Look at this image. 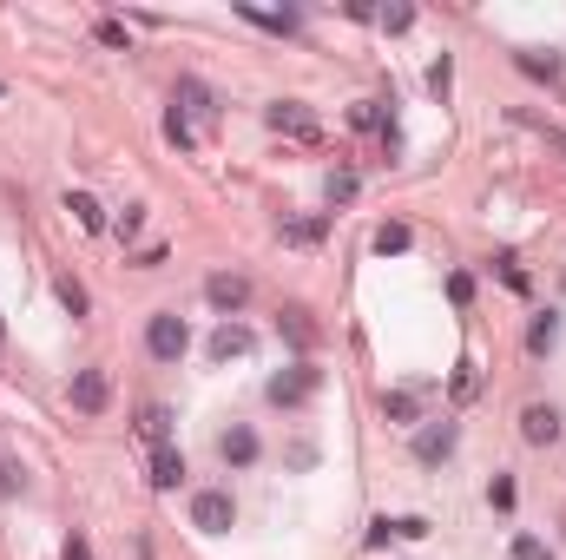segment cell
<instances>
[{
    "instance_id": "6da1fadb",
    "label": "cell",
    "mask_w": 566,
    "mask_h": 560,
    "mask_svg": "<svg viewBox=\"0 0 566 560\" xmlns=\"http://www.w3.org/2000/svg\"><path fill=\"white\" fill-rule=\"evenodd\" d=\"M231 521H237L231 488H198V495H191V528L198 534H231Z\"/></svg>"
},
{
    "instance_id": "7a4b0ae2",
    "label": "cell",
    "mask_w": 566,
    "mask_h": 560,
    "mask_svg": "<svg viewBox=\"0 0 566 560\" xmlns=\"http://www.w3.org/2000/svg\"><path fill=\"white\" fill-rule=\"evenodd\" d=\"M185 343H191V330H185V317H178V310H158V317L145 323V350H152L158 363H178V356H185Z\"/></svg>"
},
{
    "instance_id": "3957f363",
    "label": "cell",
    "mask_w": 566,
    "mask_h": 560,
    "mask_svg": "<svg viewBox=\"0 0 566 560\" xmlns=\"http://www.w3.org/2000/svg\"><path fill=\"white\" fill-rule=\"evenodd\" d=\"M172 112L185 119L191 132H205L211 119H218V93H211L205 80H178V93H172Z\"/></svg>"
},
{
    "instance_id": "277c9868",
    "label": "cell",
    "mask_w": 566,
    "mask_h": 560,
    "mask_svg": "<svg viewBox=\"0 0 566 560\" xmlns=\"http://www.w3.org/2000/svg\"><path fill=\"white\" fill-rule=\"evenodd\" d=\"M264 119H270V132H290V139H303V145H310L316 132H323V126H316V112L303 106V99H277V106H270Z\"/></svg>"
},
{
    "instance_id": "5b68a950",
    "label": "cell",
    "mask_w": 566,
    "mask_h": 560,
    "mask_svg": "<svg viewBox=\"0 0 566 560\" xmlns=\"http://www.w3.org/2000/svg\"><path fill=\"white\" fill-rule=\"evenodd\" d=\"M106 402H112L106 369H73V409H79V416H99Z\"/></svg>"
},
{
    "instance_id": "8992f818",
    "label": "cell",
    "mask_w": 566,
    "mask_h": 560,
    "mask_svg": "<svg viewBox=\"0 0 566 560\" xmlns=\"http://www.w3.org/2000/svg\"><path fill=\"white\" fill-rule=\"evenodd\" d=\"M205 297L224 310V317H237V310L251 304V277H237V271H218V277H205Z\"/></svg>"
},
{
    "instance_id": "52a82bcc",
    "label": "cell",
    "mask_w": 566,
    "mask_h": 560,
    "mask_svg": "<svg viewBox=\"0 0 566 560\" xmlns=\"http://www.w3.org/2000/svg\"><path fill=\"white\" fill-rule=\"evenodd\" d=\"M520 435H527L534 448L560 442V409H553V402H527V409H520Z\"/></svg>"
},
{
    "instance_id": "ba28073f",
    "label": "cell",
    "mask_w": 566,
    "mask_h": 560,
    "mask_svg": "<svg viewBox=\"0 0 566 560\" xmlns=\"http://www.w3.org/2000/svg\"><path fill=\"white\" fill-rule=\"evenodd\" d=\"M455 422H428V429H415V462H448L455 455Z\"/></svg>"
},
{
    "instance_id": "9c48e42d",
    "label": "cell",
    "mask_w": 566,
    "mask_h": 560,
    "mask_svg": "<svg viewBox=\"0 0 566 560\" xmlns=\"http://www.w3.org/2000/svg\"><path fill=\"white\" fill-rule=\"evenodd\" d=\"M310 389H316V369H310V363H297V369H283V376H270V402H277V409L303 402Z\"/></svg>"
},
{
    "instance_id": "30bf717a",
    "label": "cell",
    "mask_w": 566,
    "mask_h": 560,
    "mask_svg": "<svg viewBox=\"0 0 566 560\" xmlns=\"http://www.w3.org/2000/svg\"><path fill=\"white\" fill-rule=\"evenodd\" d=\"M257 448H264V442H257V429H244V422H237V429H224L218 455H224L231 468H251V462H257Z\"/></svg>"
},
{
    "instance_id": "8fae6325",
    "label": "cell",
    "mask_w": 566,
    "mask_h": 560,
    "mask_svg": "<svg viewBox=\"0 0 566 560\" xmlns=\"http://www.w3.org/2000/svg\"><path fill=\"white\" fill-rule=\"evenodd\" d=\"M323 231H330V218H316V211H303V218H283V244H297V251L323 244Z\"/></svg>"
},
{
    "instance_id": "7c38bea8",
    "label": "cell",
    "mask_w": 566,
    "mask_h": 560,
    "mask_svg": "<svg viewBox=\"0 0 566 560\" xmlns=\"http://www.w3.org/2000/svg\"><path fill=\"white\" fill-rule=\"evenodd\" d=\"M139 435L152 448H172V409H165V402H145L139 409Z\"/></svg>"
},
{
    "instance_id": "4fadbf2b",
    "label": "cell",
    "mask_w": 566,
    "mask_h": 560,
    "mask_svg": "<svg viewBox=\"0 0 566 560\" xmlns=\"http://www.w3.org/2000/svg\"><path fill=\"white\" fill-rule=\"evenodd\" d=\"M382 416L389 422H422V396H415V389H382Z\"/></svg>"
},
{
    "instance_id": "5bb4252c",
    "label": "cell",
    "mask_w": 566,
    "mask_h": 560,
    "mask_svg": "<svg viewBox=\"0 0 566 560\" xmlns=\"http://www.w3.org/2000/svg\"><path fill=\"white\" fill-rule=\"evenodd\" d=\"M244 350H251V330H244V323H218V336H211V356L224 363V356H244Z\"/></svg>"
},
{
    "instance_id": "9a60e30c",
    "label": "cell",
    "mask_w": 566,
    "mask_h": 560,
    "mask_svg": "<svg viewBox=\"0 0 566 560\" xmlns=\"http://www.w3.org/2000/svg\"><path fill=\"white\" fill-rule=\"evenodd\" d=\"M178 481H185V455H178V448H158L152 455V488H178Z\"/></svg>"
},
{
    "instance_id": "2e32d148",
    "label": "cell",
    "mask_w": 566,
    "mask_h": 560,
    "mask_svg": "<svg viewBox=\"0 0 566 560\" xmlns=\"http://www.w3.org/2000/svg\"><path fill=\"white\" fill-rule=\"evenodd\" d=\"M277 330L297 343V350H316V323H310V310H283L277 317Z\"/></svg>"
},
{
    "instance_id": "e0dca14e",
    "label": "cell",
    "mask_w": 566,
    "mask_h": 560,
    "mask_svg": "<svg viewBox=\"0 0 566 560\" xmlns=\"http://www.w3.org/2000/svg\"><path fill=\"white\" fill-rule=\"evenodd\" d=\"M514 66L527 73V80H560V60H553V53H534V47L514 53Z\"/></svg>"
},
{
    "instance_id": "ac0fdd59",
    "label": "cell",
    "mask_w": 566,
    "mask_h": 560,
    "mask_svg": "<svg viewBox=\"0 0 566 560\" xmlns=\"http://www.w3.org/2000/svg\"><path fill=\"white\" fill-rule=\"evenodd\" d=\"M553 343H560V317L547 310V317H534V330H527V350H534V356H547Z\"/></svg>"
},
{
    "instance_id": "d6986e66",
    "label": "cell",
    "mask_w": 566,
    "mask_h": 560,
    "mask_svg": "<svg viewBox=\"0 0 566 560\" xmlns=\"http://www.w3.org/2000/svg\"><path fill=\"white\" fill-rule=\"evenodd\" d=\"M66 211H73L79 224H86V231H106V211H99V198H86V192H73L66 198Z\"/></svg>"
},
{
    "instance_id": "ffe728a7",
    "label": "cell",
    "mask_w": 566,
    "mask_h": 560,
    "mask_svg": "<svg viewBox=\"0 0 566 560\" xmlns=\"http://www.w3.org/2000/svg\"><path fill=\"white\" fill-rule=\"evenodd\" d=\"M237 14L251 20V27H264V33H290L297 27V14H264V7H237Z\"/></svg>"
},
{
    "instance_id": "44dd1931",
    "label": "cell",
    "mask_w": 566,
    "mask_h": 560,
    "mask_svg": "<svg viewBox=\"0 0 566 560\" xmlns=\"http://www.w3.org/2000/svg\"><path fill=\"white\" fill-rule=\"evenodd\" d=\"M376 251L382 257H402V251H409V224H382V231H376Z\"/></svg>"
},
{
    "instance_id": "7402d4cb",
    "label": "cell",
    "mask_w": 566,
    "mask_h": 560,
    "mask_svg": "<svg viewBox=\"0 0 566 560\" xmlns=\"http://www.w3.org/2000/svg\"><path fill=\"white\" fill-rule=\"evenodd\" d=\"M323 192H330V205H349V198L362 192V178L356 172H330V185H323Z\"/></svg>"
},
{
    "instance_id": "603a6c76",
    "label": "cell",
    "mask_w": 566,
    "mask_h": 560,
    "mask_svg": "<svg viewBox=\"0 0 566 560\" xmlns=\"http://www.w3.org/2000/svg\"><path fill=\"white\" fill-rule=\"evenodd\" d=\"M448 86H455V60L441 53V60L428 66V93H435V99H448Z\"/></svg>"
},
{
    "instance_id": "cb8c5ba5",
    "label": "cell",
    "mask_w": 566,
    "mask_h": 560,
    "mask_svg": "<svg viewBox=\"0 0 566 560\" xmlns=\"http://www.w3.org/2000/svg\"><path fill=\"white\" fill-rule=\"evenodd\" d=\"M165 139H172L178 152H191V145H198V132H191L185 119H178V112H165Z\"/></svg>"
},
{
    "instance_id": "d4e9b609",
    "label": "cell",
    "mask_w": 566,
    "mask_h": 560,
    "mask_svg": "<svg viewBox=\"0 0 566 560\" xmlns=\"http://www.w3.org/2000/svg\"><path fill=\"white\" fill-rule=\"evenodd\" d=\"M93 40H99V47H132V40H126V20H99Z\"/></svg>"
},
{
    "instance_id": "484cf974",
    "label": "cell",
    "mask_w": 566,
    "mask_h": 560,
    "mask_svg": "<svg viewBox=\"0 0 566 560\" xmlns=\"http://www.w3.org/2000/svg\"><path fill=\"white\" fill-rule=\"evenodd\" d=\"M376 20H382V27H389V33H409V27H415V7H382Z\"/></svg>"
},
{
    "instance_id": "4316f807",
    "label": "cell",
    "mask_w": 566,
    "mask_h": 560,
    "mask_svg": "<svg viewBox=\"0 0 566 560\" xmlns=\"http://www.w3.org/2000/svg\"><path fill=\"white\" fill-rule=\"evenodd\" d=\"M514 560H553L547 541H534V534H514Z\"/></svg>"
},
{
    "instance_id": "83f0119b",
    "label": "cell",
    "mask_w": 566,
    "mask_h": 560,
    "mask_svg": "<svg viewBox=\"0 0 566 560\" xmlns=\"http://www.w3.org/2000/svg\"><path fill=\"white\" fill-rule=\"evenodd\" d=\"M60 304H66V310H73V317H86V290H79V284H73V277H60Z\"/></svg>"
},
{
    "instance_id": "f1b7e54d",
    "label": "cell",
    "mask_w": 566,
    "mask_h": 560,
    "mask_svg": "<svg viewBox=\"0 0 566 560\" xmlns=\"http://www.w3.org/2000/svg\"><path fill=\"white\" fill-rule=\"evenodd\" d=\"M395 534H402V541H422L428 521H422V514H402V521H395Z\"/></svg>"
},
{
    "instance_id": "f546056e",
    "label": "cell",
    "mask_w": 566,
    "mask_h": 560,
    "mask_svg": "<svg viewBox=\"0 0 566 560\" xmlns=\"http://www.w3.org/2000/svg\"><path fill=\"white\" fill-rule=\"evenodd\" d=\"M488 501H494V508H514V481H507V475H494V488H488Z\"/></svg>"
},
{
    "instance_id": "4dcf8cb0",
    "label": "cell",
    "mask_w": 566,
    "mask_h": 560,
    "mask_svg": "<svg viewBox=\"0 0 566 560\" xmlns=\"http://www.w3.org/2000/svg\"><path fill=\"white\" fill-rule=\"evenodd\" d=\"M389 541H402V534H395V521H389V514H382L376 528H369V547H389Z\"/></svg>"
},
{
    "instance_id": "1f68e13d",
    "label": "cell",
    "mask_w": 566,
    "mask_h": 560,
    "mask_svg": "<svg viewBox=\"0 0 566 560\" xmlns=\"http://www.w3.org/2000/svg\"><path fill=\"white\" fill-rule=\"evenodd\" d=\"M139 224H145V211L126 205V218H119V238H139Z\"/></svg>"
},
{
    "instance_id": "d6a6232c",
    "label": "cell",
    "mask_w": 566,
    "mask_h": 560,
    "mask_svg": "<svg viewBox=\"0 0 566 560\" xmlns=\"http://www.w3.org/2000/svg\"><path fill=\"white\" fill-rule=\"evenodd\" d=\"M66 560H93V547H86V534H66Z\"/></svg>"
},
{
    "instance_id": "836d02e7",
    "label": "cell",
    "mask_w": 566,
    "mask_h": 560,
    "mask_svg": "<svg viewBox=\"0 0 566 560\" xmlns=\"http://www.w3.org/2000/svg\"><path fill=\"white\" fill-rule=\"evenodd\" d=\"M14 488H20V475H14V462H0V501L14 495Z\"/></svg>"
},
{
    "instance_id": "e575fe53",
    "label": "cell",
    "mask_w": 566,
    "mask_h": 560,
    "mask_svg": "<svg viewBox=\"0 0 566 560\" xmlns=\"http://www.w3.org/2000/svg\"><path fill=\"white\" fill-rule=\"evenodd\" d=\"M547 145H553V152H566V132H547Z\"/></svg>"
},
{
    "instance_id": "d590c367",
    "label": "cell",
    "mask_w": 566,
    "mask_h": 560,
    "mask_svg": "<svg viewBox=\"0 0 566 560\" xmlns=\"http://www.w3.org/2000/svg\"><path fill=\"white\" fill-rule=\"evenodd\" d=\"M0 93H7V86H0Z\"/></svg>"
}]
</instances>
